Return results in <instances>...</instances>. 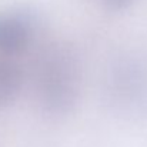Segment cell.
<instances>
[{
  "label": "cell",
  "instance_id": "obj_3",
  "mask_svg": "<svg viewBox=\"0 0 147 147\" xmlns=\"http://www.w3.org/2000/svg\"><path fill=\"white\" fill-rule=\"evenodd\" d=\"M43 19L34 9L19 7L0 13V54L24 53L42 34Z\"/></svg>",
  "mask_w": 147,
  "mask_h": 147
},
{
  "label": "cell",
  "instance_id": "obj_5",
  "mask_svg": "<svg viewBox=\"0 0 147 147\" xmlns=\"http://www.w3.org/2000/svg\"><path fill=\"white\" fill-rule=\"evenodd\" d=\"M137 0H101L103 6L111 11H123L131 7Z\"/></svg>",
  "mask_w": 147,
  "mask_h": 147
},
{
  "label": "cell",
  "instance_id": "obj_1",
  "mask_svg": "<svg viewBox=\"0 0 147 147\" xmlns=\"http://www.w3.org/2000/svg\"><path fill=\"white\" fill-rule=\"evenodd\" d=\"M83 69L77 51L64 42L46 45L33 63V87L40 110L50 117L71 113L82 96Z\"/></svg>",
  "mask_w": 147,
  "mask_h": 147
},
{
  "label": "cell",
  "instance_id": "obj_4",
  "mask_svg": "<svg viewBox=\"0 0 147 147\" xmlns=\"http://www.w3.org/2000/svg\"><path fill=\"white\" fill-rule=\"evenodd\" d=\"M24 83V74L19 64L10 59H0V109L13 104Z\"/></svg>",
  "mask_w": 147,
  "mask_h": 147
},
{
  "label": "cell",
  "instance_id": "obj_2",
  "mask_svg": "<svg viewBox=\"0 0 147 147\" xmlns=\"http://www.w3.org/2000/svg\"><path fill=\"white\" fill-rule=\"evenodd\" d=\"M103 98L123 119H139L147 113V57L123 53L114 57L103 76Z\"/></svg>",
  "mask_w": 147,
  "mask_h": 147
}]
</instances>
